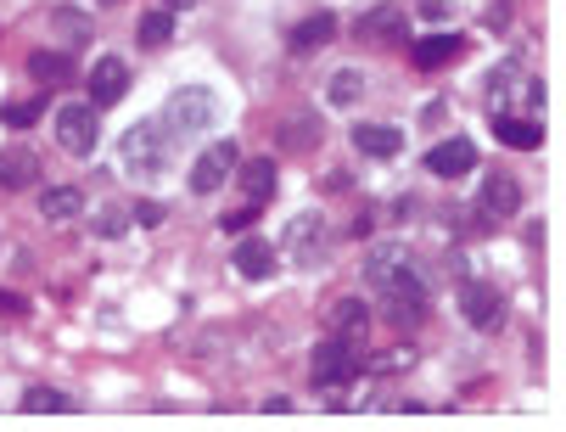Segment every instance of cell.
<instances>
[{
    "label": "cell",
    "mask_w": 566,
    "mask_h": 432,
    "mask_svg": "<svg viewBox=\"0 0 566 432\" xmlns=\"http://www.w3.org/2000/svg\"><path fill=\"white\" fill-rule=\"evenodd\" d=\"M365 34L370 40H404V12H398V6H376V12L365 17Z\"/></svg>",
    "instance_id": "obj_23"
},
{
    "label": "cell",
    "mask_w": 566,
    "mask_h": 432,
    "mask_svg": "<svg viewBox=\"0 0 566 432\" xmlns=\"http://www.w3.org/2000/svg\"><path fill=\"white\" fill-rule=\"evenodd\" d=\"M6 130H34V118H40V101H12V107H6Z\"/></svg>",
    "instance_id": "obj_26"
},
{
    "label": "cell",
    "mask_w": 566,
    "mask_h": 432,
    "mask_svg": "<svg viewBox=\"0 0 566 432\" xmlns=\"http://www.w3.org/2000/svg\"><path fill=\"white\" fill-rule=\"evenodd\" d=\"M163 6H169V12H191V6H197V0H163Z\"/></svg>",
    "instance_id": "obj_32"
},
{
    "label": "cell",
    "mask_w": 566,
    "mask_h": 432,
    "mask_svg": "<svg viewBox=\"0 0 566 432\" xmlns=\"http://www.w3.org/2000/svg\"><path fill=\"white\" fill-rule=\"evenodd\" d=\"M236 275H247V281H269V275H275V247H269L264 236L241 242L236 247Z\"/></svg>",
    "instance_id": "obj_14"
},
{
    "label": "cell",
    "mask_w": 566,
    "mask_h": 432,
    "mask_svg": "<svg viewBox=\"0 0 566 432\" xmlns=\"http://www.w3.org/2000/svg\"><path fill=\"white\" fill-rule=\"evenodd\" d=\"M460 309H466V320L477 332H499V326H505V298H499L488 281H471V287L460 292Z\"/></svg>",
    "instance_id": "obj_8"
},
{
    "label": "cell",
    "mask_w": 566,
    "mask_h": 432,
    "mask_svg": "<svg viewBox=\"0 0 566 432\" xmlns=\"http://www.w3.org/2000/svg\"><path fill=\"white\" fill-rule=\"evenodd\" d=\"M40 180V158L29 146H6L0 152V191H29Z\"/></svg>",
    "instance_id": "obj_11"
},
{
    "label": "cell",
    "mask_w": 566,
    "mask_h": 432,
    "mask_svg": "<svg viewBox=\"0 0 566 432\" xmlns=\"http://www.w3.org/2000/svg\"><path fill=\"white\" fill-rule=\"evenodd\" d=\"M96 135H101L96 107H85V101H68V107L57 113V141H62V152H73V158H90V152H96Z\"/></svg>",
    "instance_id": "obj_5"
},
{
    "label": "cell",
    "mask_w": 566,
    "mask_h": 432,
    "mask_svg": "<svg viewBox=\"0 0 566 432\" xmlns=\"http://www.w3.org/2000/svg\"><path fill=\"white\" fill-rule=\"evenodd\" d=\"M482 208H488L494 219L516 214V208H522V186H516L510 174H488V186H482Z\"/></svg>",
    "instance_id": "obj_16"
},
{
    "label": "cell",
    "mask_w": 566,
    "mask_h": 432,
    "mask_svg": "<svg viewBox=\"0 0 566 432\" xmlns=\"http://www.w3.org/2000/svg\"><path fill=\"white\" fill-rule=\"evenodd\" d=\"M494 135H499L505 146H522V152L544 146V130H538L533 118H510V113H499V118H494Z\"/></svg>",
    "instance_id": "obj_19"
},
{
    "label": "cell",
    "mask_w": 566,
    "mask_h": 432,
    "mask_svg": "<svg viewBox=\"0 0 566 432\" xmlns=\"http://www.w3.org/2000/svg\"><path fill=\"white\" fill-rule=\"evenodd\" d=\"M169 34H174V12H169V6H157V12L141 17V45H146V51L169 45Z\"/></svg>",
    "instance_id": "obj_24"
},
{
    "label": "cell",
    "mask_w": 566,
    "mask_h": 432,
    "mask_svg": "<svg viewBox=\"0 0 566 432\" xmlns=\"http://www.w3.org/2000/svg\"><path fill=\"white\" fill-rule=\"evenodd\" d=\"M219 118V96L213 90H202V85H185V90H174V101H169V124L180 135H202Z\"/></svg>",
    "instance_id": "obj_4"
},
{
    "label": "cell",
    "mask_w": 566,
    "mask_h": 432,
    "mask_svg": "<svg viewBox=\"0 0 566 432\" xmlns=\"http://www.w3.org/2000/svg\"><path fill=\"white\" fill-rule=\"evenodd\" d=\"M281 141H320V124H314L309 113H303V118H286V124H281Z\"/></svg>",
    "instance_id": "obj_27"
},
{
    "label": "cell",
    "mask_w": 566,
    "mask_h": 432,
    "mask_svg": "<svg viewBox=\"0 0 566 432\" xmlns=\"http://www.w3.org/2000/svg\"><path fill=\"white\" fill-rule=\"evenodd\" d=\"M326 96L337 101V107H348V101H359V96H365V79H359V73H337Z\"/></svg>",
    "instance_id": "obj_25"
},
{
    "label": "cell",
    "mask_w": 566,
    "mask_h": 432,
    "mask_svg": "<svg viewBox=\"0 0 566 432\" xmlns=\"http://www.w3.org/2000/svg\"><path fill=\"white\" fill-rule=\"evenodd\" d=\"M174 124H163V118H141L135 130L118 141V158H124V169L135 174V180H163V174L174 169Z\"/></svg>",
    "instance_id": "obj_2"
},
{
    "label": "cell",
    "mask_w": 566,
    "mask_h": 432,
    "mask_svg": "<svg viewBox=\"0 0 566 432\" xmlns=\"http://www.w3.org/2000/svg\"><path fill=\"white\" fill-rule=\"evenodd\" d=\"M230 169H236V141H213L208 152L191 163V191H197V197H213V191L230 180Z\"/></svg>",
    "instance_id": "obj_6"
},
{
    "label": "cell",
    "mask_w": 566,
    "mask_h": 432,
    "mask_svg": "<svg viewBox=\"0 0 566 432\" xmlns=\"http://www.w3.org/2000/svg\"><path fill=\"white\" fill-rule=\"evenodd\" d=\"M354 146L365 152V158H398L404 130H393V124H359V130H354Z\"/></svg>",
    "instance_id": "obj_12"
},
{
    "label": "cell",
    "mask_w": 566,
    "mask_h": 432,
    "mask_svg": "<svg viewBox=\"0 0 566 432\" xmlns=\"http://www.w3.org/2000/svg\"><path fill=\"white\" fill-rule=\"evenodd\" d=\"M0 315H23V298H6L0 292Z\"/></svg>",
    "instance_id": "obj_31"
},
{
    "label": "cell",
    "mask_w": 566,
    "mask_h": 432,
    "mask_svg": "<svg viewBox=\"0 0 566 432\" xmlns=\"http://www.w3.org/2000/svg\"><path fill=\"white\" fill-rule=\"evenodd\" d=\"M68 410H73V399L57 393V388H29L23 393V416H68Z\"/></svg>",
    "instance_id": "obj_21"
},
{
    "label": "cell",
    "mask_w": 566,
    "mask_h": 432,
    "mask_svg": "<svg viewBox=\"0 0 566 432\" xmlns=\"http://www.w3.org/2000/svg\"><path fill=\"white\" fill-rule=\"evenodd\" d=\"M326 40H337V17H331V12H314V17H303L298 29H292V51H298V57L320 51Z\"/></svg>",
    "instance_id": "obj_15"
},
{
    "label": "cell",
    "mask_w": 566,
    "mask_h": 432,
    "mask_svg": "<svg viewBox=\"0 0 566 432\" xmlns=\"http://www.w3.org/2000/svg\"><path fill=\"white\" fill-rule=\"evenodd\" d=\"M286 253L298 264H320L326 259V219L320 214H298L286 225Z\"/></svg>",
    "instance_id": "obj_7"
},
{
    "label": "cell",
    "mask_w": 566,
    "mask_h": 432,
    "mask_svg": "<svg viewBox=\"0 0 566 432\" xmlns=\"http://www.w3.org/2000/svg\"><path fill=\"white\" fill-rule=\"evenodd\" d=\"M79 208H85V197H79L73 186H51V191H40V214H45V219H73Z\"/></svg>",
    "instance_id": "obj_22"
},
{
    "label": "cell",
    "mask_w": 566,
    "mask_h": 432,
    "mask_svg": "<svg viewBox=\"0 0 566 432\" xmlns=\"http://www.w3.org/2000/svg\"><path fill=\"white\" fill-rule=\"evenodd\" d=\"M241 191H247V202H253V208L275 202V163H269V158H253L247 169H241Z\"/></svg>",
    "instance_id": "obj_18"
},
{
    "label": "cell",
    "mask_w": 566,
    "mask_h": 432,
    "mask_svg": "<svg viewBox=\"0 0 566 432\" xmlns=\"http://www.w3.org/2000/svg\"><path fill=\"white\" fill-rule=\"evenodd\" d=\"M359 371H365V360H359V343H348V337H337V332H331L326 343L314 348V360H309L314 388H337V382H354Z\"/></svg>",
    "instance_id": "obj_3"
},
{
    "label": "cell",
    "mask_w": 566,
    "mask_h": 432,
    "mask_svg": "<svg viewBox=\"0 0 566 432\" xmlns=\"http://www.w3.org/2000/svg\"><path fill=\"white\" fill-rule=\"evenodd\" d=\"M135 219H141V225H157V219H163V208H157V202H141V208H135Z\"/></svg>",
    "instance_id": "obj_30"
},
{
    "label": "cell",
    "mask_w": 566,
    "mask_h": 432,
    "mask_svg": "<svg viewBox=\"0 0 566 432\" xmlns=\"http://www.w3.org/2000/svg\"><path fill=\"white\" fill-rule=\"evenodd\" d=\"M454 57H466L460 34H426V40H415V68H443Z\"/></svg>",
    "instance_id": "obj_13"
},
{
    "label": "cell",
    "mask_w": 566,
    "mask_h": 432,
    "mask_svg": "<svg viewBox=\"0 0 566 432\" xmlns=\"http://www.w3.org/2000/svg\"><path fill=\"white\" fill-rule=\"evenodd\" d=\"M365 281L376 287V298H382V309H387V320H393V326H415V320L426 315V303H432V281H426L421 259H415L404 242L370 247Z\"/></svg>",
    "instance_id": "obj_1"
},
{
    "label": "cell",
    "mask_w": 566,
    "mask_h": 432,
    "mask_svg": "<svg viewBox=\"0 0 566 432\" xmlns=\"http://www.w3.org/2000/svg\"><path fill=\"white\" fill-rule=\"evenodd\" d=\"M331 326H337V337H348V343H365L370 337V309L359 298H342L337 309H331Z\"/></svg>",
    "instance_id": "obj_17"
},
{
    "label": "cell",
    "mask_w": 566,
    "mask_h": 432,
    "mask_svg": "<svg viewBox=\"0 0 566 432\" xmlns=\"http://www.w3.org/2000/svg\"><path fill=\"white\" fill-rule=\"evenodd\" d=\"M29 73L40 79V85H68V79H73V57H62V51H34Z\"/></svg>",
    "instance_id": "obj_20"
},
{
    "label": "cell",
    "mask_w": 566,
    "mask_h": 432,
    "mask_svg": "<svg viewBox=\"0 0 566 432\" xmlns=\"http://www.w3.org/2000/svg\"><path fill=\"white\" fill-rule=\"evenodd\" d=\"M51 23H57V29L68 34V40H85V34H90V23H85V17H73V12H57Z\"/></svg>",
    "instance_id": "obj_28"
},
{
    "label": "cell",
    "mask_w": 566,
    "mask_h": 432,
    "mask_svg": "<svg viewBox=\"0 0 566 432\" xmlns=\"http://www.w3.org/2000/svg\"><path fill=\"white\" fill-rule=\"evenodd\" d=\"M124 90H129V68L118 57H101L96 68H90V107H113Z\"/></svg>",
    "instance_id": "obj_10"
},
{
    "label": "cell",
    "mask_w": 566,
    "mask_h": 432,
    "mask_svg": "<svg viewBox=\"0 0 566 432\" xmlns=\"http://www.w3.org/2000/svg\"><path fill=\"white\" fill-rule=\"evenodd\" d=\"M426 169L438 174V180H460V174L477 169V146H471L466 135H454V141H438L432 152H426Z\"/></svg>",
    "instance_id": "obj_9"
},
{
    "label": "cell",
    "mask_w": 566,
    "mask_h": 432,
    "mask_svg": "<svg viewBox=\"0 0 566 432\" xmlns=\"http://www.w3.org/2000/svg\"><path fill=\"white\" fill-rule=\"evenodd\" d=\"M421 17H432V23H443V17H449V6H443V0H421Z\"/></svg>",
    "instance_id": "obj_29"
}]
</instances>
